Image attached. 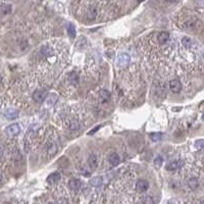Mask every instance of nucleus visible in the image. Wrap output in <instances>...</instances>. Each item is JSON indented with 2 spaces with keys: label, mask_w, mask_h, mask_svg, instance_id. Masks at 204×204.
<instances>
[{
  "label": "nucleus",
  "mask_w": 204,
  "mask_h": 204,
  "mask_svg": "<svg viewBox=\"0 0 204 204\" xmlns=\"http://www.w3.org/2000/svg\"><path fill=\"white\" fill-rule=\"evenodd\" d=\"M21 126L19 124H11V125L7 126L5 128V133L8 137H16L21 133Z\"/></svg>",
  "instance_id": "obj_1"
},
{
  "label": "nucleus",
  "mask_w": 204,
  "mask_h": 204,
  "mask_svg": "<svg viewBox=\"0 0 204 204\" xmlns=\"http://www.w3.org/2000/svg\"><path fill=\"white\" fill-rule=\"evenodd\" d=\"M130 55L127 53H121L119 54L116 58V66H119V68H125V66H128L129 63H130Z\"/></svg>",
  "instance_id": "obj_2"
},
{
  "label": "nucleus",
  "mask_w": 204,
  "mask_h": 204,
  "mask_svg": "<svg viewBox=\"0 0 204 204\" xmlns=\"http://www.w3.org/2000/svg\"><path fill=\"white\" fill-rule=\"evenodd\" d=\"M47 97V91L46 90H36L33 93V99L36 102L42 103Z\"/></svg>",
  "instance_id": "obj_3"
},
{
  "label": "nucleus",
  "mask_w": 204,
  "mask_h": 204,
  "mask_svg": "<svg viewBox=\"0 0 204 204\" xmlns=\"http://www.w3.org/2000/svg\"><path fill=\"white\" fill-rule=\"evenodd\" d=\"M149 188V183L146 180H138L136 183V190L139 193H144Z\"/></svg>",
  "instance_id": "obj_4"
},
{
  "label": "nucleus",
  "mask_w": 204,
  "mask_h": 204,
  "mask_svg": "<svg viewBox=\"0 0 204 204\" xmlns=\"http://www.w3.org/2000/svg\"><path fill=\"white\" fill-rule=\"evenodd\" d=\"M170 90L173 92V93H179V92L181 91L182 89V84L181 82L179 81V80H171V81L170 82Z\"/></svg>",
  "instance_id": "obj_5"
},
{
  "label": "nucleus",
  "mask_w": 204,
  "mask_h": 204,
  "mask_svg": "<svg viewBox=\"0 0 204 204\" xmlns=\"http://www.w3.org/2000/svg\"><path fill=\"white\" fill-rule=\"evenodd\" d=\"M4 116L7 119H14L19 116V110H16V108H7L4 111Z\"/></svg>",
  "instance_id": "obj_6"
},
{
  "label": "nucleus",
  "mask_w": 204,
  "mask_h": 204,
  "mask_svg": "<svg viewBox=\"0 0 204 204\" xmlns=\"http://www.w3.org/2000/svg\"><path fill=\"white\" fill-rule=\"evenodd\" d=\"M46 147H47L46 148L47 155L52 156L57 152V145L54 143V142H49V143L46 145Z\"/></svg>",
  "instance_id": "obj_7"
},
{
  "label": "nucleus",
  "mask_w": 204,
  "mask_h": 204,
  "mask_svg": "<svg viewBox=\"0 0 204 204\" xmlns=\"http://www.w3.org/2000/svg\"><path fill=\"white\" fill-rule=\"evenodd\" d=\"M88 165L90 166L91 170H95L97 168V165H98V157H97V155H95V154H91V155L89 156Z\"/></svg>",
  "instance_id": "obj_8"
},
{
  "label": "nucleus",
  "mask_w": 204,
  "mask_h": 204,
  "mask_svg": "<svg viewBox=\"0 0 204 204\" xmlns=\"http://www.w3.org/2000/svg\"><path fill=\"white\" fill-rule=\"evenodd\" d=\"M170 39V33L168 32H160L157 35V41L159 42V44H165L166 42Z\"/></svg>",
  "instance_id": "obj_9"
},
{
  "label": "nucleus",
  "mask_w": 204,
  "mask_h": 204,
  "mask_svg": "<svg viewBox=\"0 0 204 204\" xmlns=\"http://www.w3.org/2000/svg\"><path fill=\"white\" fill-rule=\"evenodd\" d=\"M108 161L112 166H116L119 165L121 159H119V156L116 153H110L108 156Z\"/></svg>",
  "instance_id": "obj_10"
},
{
  "label": "nucleus",
  "mask_w": 204,
  "mask_h": 204,
  "mask_svg": "<svg viewBox=\"0 0 204 204\" xmlns=\"http://www.w3.org/2000/svg\"><path fill=\"white\" fill-rule=\"evenodd\" d=\"M182 165H183V161L176 160V161H173V162L168 163V165H166V170H176V168H181Z\"/></svg>",
  "instance_id": "obj_11"
},
{
  "label": "nucleus",
  "mask_w": 204,
  "mask_h": 204,
  "mask_svg": "<svg viewBox=\"0 0 204 204\" xmlns=\"http://www.w3.org/2000/svg\"><path fill=\"white\" fill-rule=\"evenodd\" d=\"M68 186H69V188H71V189L77 191V190H80V188H81V186H82V183H81V181H80V180L73 179V180L69 181Z\"/></svg>",
  "instance_id": "obj_12"
},
{
  "label": "nucleus",
  "mask_w": 204,
  "mask_h": 204,
  "mask_svg": "<svg viewBox=\"0 0 204 204\" xmlns=\"http://www.w3.org/2000/svg\"><path fill=\"white\" fill-rule=\"evenodd\" d=\"M58 180H60V175H59L58 173H51V175H49L48 178H47V182H48L49 184H53Z\"/></svg>",
  "instance_id": "obj_13"
},
{
  "label": "nucleus",
  "mask_w": 204,
  "mask_h": 204,
  "mask_svg": "<svg viewBox=\"0 0 204 204\" xmlns=\"http://www.w3.org/2000/svg\"><path fill=\"white\" fill-rule=\"evenodd\" d=\"M10 11H11L10 5H8V4H1V5H0V13H1L2 16L8 14Z\"/></svg>",
  "instance_id": "obj_14"
},
{
  "label": "nucleus",
  "mask_w": 204,
  "mask_h": 204,
  "mask_svg": "<svg viewBox=\"0 0 204 204\" xmlns=\"http://www.w3.org/2000/svg\"><path fill=\"white\" fill-rule=\"evenodd\" d=\"M99 96H100L102 99H104V100H109L111 97V94L109 93L107 90H105V89H102V90H100V92H99Z\"/></svg>",
  "instance_id": "obj_15"
},
{
  "label": "nucleus",
  "mask_w": 204,
  "mask_h": 204,
  "mask_svg": "<svg viewBox=\"0 0 204 204\" xmlns=\"http://www.w3.org/2000/svg\"><path fill=\"white\" fill-rule=\"evenodd\" d=\"M182 44H183V46L185 47V48L190 49L191 46H192V40L190 38H188V37H184V38L182 39Z\"/></svg>",
  "instance_id": "obj_16"
},
{
  "label": "nucleus",
  "mask_w": 204,
  "mask_h": 204,
  "mask_svg": "<svg viewBox=\"0 0 204 204\" xmlns=\"http://www.w3.org/2000/svg\"><path fill=\"white\" fill-rule=\"evenodd\" d=\"M90 184L93 187H99V186H101L102 184V179L100 176H96V178H93L92 180L90 181Z\"/></svg>",
  "instance_id": "obj_17"
},
{
  "label": "nucleus",
  "mask_w": 204,
  "mask_h": 204,
  "mask_svg": "<svg viewBox=\"0 0 204 204\" xmlns=\"http://www.w3.org/2000/svg\"><path fill=\"white\" fill-rule=\"evenodd\" d=\"M69 82H71L73 85H77V84H78L79 78L76 73H71V74H69Z\"/></svg>",
  "instance_id": "obj_18"
},
{
  "label": "nucleus",
  "mask_w": 204,
  "mask_h": 204,
  "mask_svg": "<svg viewBox=\"0 0 204 204\" xmlns=\"http://www.w3.org/2000/svg\"><path fill=\"white\" fill-rule=\"evenodd\" d=\"M68 31L69 36H71V38H74V37L76 36V29H74V25H71V24L68 25Z\"/></svg>",
  "instance_id": "obj_19"
},
{
  "label": "nucleus",
  "mask_w": 204,
  "mask_h": 204,
  "mask_svg": "<svg viewBox=\"0 0 204 204\" xmlns=\"http://www.w3.org/2000/svg\"><path fill=\"white\" fill-rule=\"evenodd\" d=\"M188 185L190 186V188L195 189V188H197V186H198V182L196 179H190L188 182Z\"/></svg>",
  "instance_id": "obj_20"
},
{
  "label": "nucleus",
  "mask_w": 204,
  "mask_h": 204,
  "mask_svg": "<svg viewBox=\"0 0 204 204\" xmlns=\"http://www.w3.org/2000/svg\"><path fill=\"white\" fill-rule=\"evenodd\" d=\"M151 137V140L154 141V142H157L161 139V134L160 133H153L150 135Z\"/></svg>",
  "instance_id": "obj_21"
},
{
  "label": "nucleus",
  "mask_w": 204,
  "mask_h": 204,
  "mask_svg": "<svg viewBox=\"0 0 204 204\" xmlns=\"http://www.w3.org/2000/svg\"><path fill=\"white\" fill-rule=\"evenodd\" d=\"M162 157H160V156H158V157H156V159L154 160V166H155L156 168H159L162 165Z\"/></svg>",
  "instance_id": "obj_22"
},
{
  "label": "nucleus",
  "mask_w": 204,
  "mask_h": 204,
  "mask_svg": "<svg viewBox=\"0 0 204 204\" xmlns=\"http://www.w3.org/2000/svg\"><path fill=\"white\" fill-rule=\"evenodd\" d=\"M195 147L199 149V150H202L204 149V140H198L195 142Z\"/></svg>",
  "instance_id": "obj_23"
},
{
  "label": "nucleus",
  "mask_w": 204,
  "mask_h": 204,
  "mask_svg": "<svg viewBox=\"0 0 204 204\" xmlns=\"http://www.w3.org/2000/svg\"><path fill=\"white\" fill-rule=\"evenodd\" d=\"M143 203L144 204H155L151 196H146V197L143 199Z\"/></svg>",
  "instance_id": "obj_24"
},
{
  "label": "nucleus",
  "mask_w": 204,
  "mask_h": 204,
  "mask_svg": "<svg viewBox=\"0 0 204 204\" xmlns=\"http://www.w3.org/2000/svg\"><path fill=\"white\" fill-rule=\"evenodd\" d=\"M47 100H48V102H49V104H50V105H53V104L56 102L57 98H56V96L54 95V94H52V95H50V97H49Z\"/></svg>",
  "instance_id": "obj_25"
},
{
  "label": "nucleus",
  "mask_w": 204,
  "mask_h": 204,
  "mask_svg": "<svg viewBox=\"0 0 204 204\" xmlns=\"http://www.w3.org/2000/svg\"><path fill=\"white\" fill-rule=\"evenodd\" d=\"M2 156H3V147L0 145V158H1Z\"/></svg>",
  "instance_id": "obj_26"
},
{
  "label": "nucleus",
  "mask_w": 204,
  "mask_h": 204,
  "mask_svg": "<svg viewBox=\"0 0 204 204\" xmlns=\"http://www.w3.org/2000/svg\"><path fill=\"white\" fill-rule=\"evenodd\" d=\"M99 128H100V127H99V126H98V127H96V128H95V129H93V130H92V132H90V133H89V135H91V134H93V133H94V132H96V130H98V129H99Z\"/></svg>",
  "instance_id": "obj_27"
},
{
  "label": "nucleus",
  "mask_w": 204,
  "mask_h": 204,
  "mask_svg": "<svg viewBox=\"0 0 204 204\" xmlns=\"http://www.w3.org/2000/svg\"><path fill=\"white\" fill-rule=\"evenodd\" d=\"M2 180V175H1V173H0V182H1Z\"/></svg>",
  "instance_id": "obj_28"
},
{
  "label": "nucleus",
  "mask_w": 204,
  "mask_h": 204,
  "mask_svg": "<svg viewBox=\"0 0 204 204\" xmlns=\"http://www.w3.org/2000/svg\"><path fill=\"white\" fill-rule=\"evenodd\" d=\"M202 118H203V121H204V113H203V115H202Z\"/></svg>",
  "instance_id": "obj_29"
}]
</instances>
